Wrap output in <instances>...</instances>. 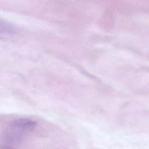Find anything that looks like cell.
I'll use <instances>...</instances> for the list:
<instances>
[{
    "label": "cell",
    "mask_w": 149,
    "mask_h": 149,
    "mask_svg": "<svg viewBox=\"0 0 149 149\" xmlns=\"http://www.w3.org/2000/svg\"><path fill=\"white\" fill-rule=\"evenodd\" d=\"M36 126L34 120L19 118L10 122L3 130L1 141L5 147L12 148L20 144Z\"/></svg>",
    "instance_id": "cell-1"
},
{
    "label": "cell",
    "mask_w": 149,
    "mask_h": 149,
    "mask_svg": "<svg viewBox=\"0 0 149 149\" xmlns=\"http://www.w3.org/2000/svg\"><path fill=\"white\" fill-rule=\"evenodd\" d=\"M99 5H104L107 8L112 9H126L128 8L129 3H127L125 0H91Z\"/></svg>",
    "instance_id": "cell-2"
},
{
    "label": "cell",
    "mask_w": 149,
    "mask_h": 149,
    "mask_svg": "<svg viewBox=\"0 0 149 149\" xmlns=\"http://www.w3.org/2000/svg\"><path fill=\"white\" fill-rule=\"evenodd\" d=\"M15 30V28L12 24L0 18V35L10 34Z\"/></svg>",
    "instance_id": "cell-3"
}]
</instances>
